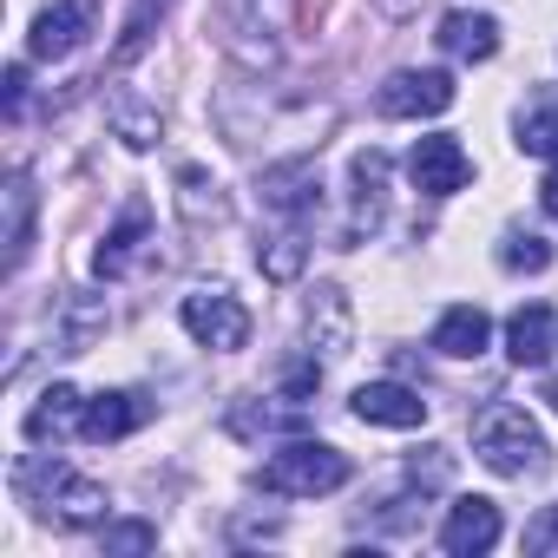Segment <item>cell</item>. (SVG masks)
Here are the masks:
<instances>
[{
	"instance_id": "obj_14",
	"label": "cell",
	"mask_w": 558,
	"mask_h": 558,
	"mask_svg": "<svg viewBox=\"0 0 558 558\" xmlns=\"http://www.w3.org/2000/svg\"><path fill=\"white\" fill-rule=\"evenodd\" d=\"M349 408H355V421H368V427H421V421H427V401H421L414 388H401V381H362Z\"/></svg>"
},
{
	"instance_id": "obj_18",
	"label": "cell",
	"mask_w": 558,
	"mask_h": 558,
	"mask_svg": "<svg viewBox=\"0 0 558 558\" xmlns=\"http://www.w3.org/2000/svg\"><path fill=\"white\" fill-rule=\"evenodd\" d=\"M106 119H112V132H119V138H125L132 151H151V145L165 138V112H158L151 99L125 93V86H119V93L106 99Z\"/></svg>"
},
{
	"instance_id": "obj_13",
	"label": "cell",
	"mask_w": 558,
	"mask_h": 558,
	"mask_svg": "<svg viewBox=\"0 0 558 558\" xmlns=\"http://www.w3.org/2000/svg\"><path fill=\"white\" fill-rule=\"evenodd\" d=\"M151 243V210H145V197H132L125 204V217L106 230V243L93 250V276H106V283H119V276L138 263V250Z\"/></svg>"
},
{
	"instance_id": "obj_29",
	"label": "cell",
	"mask_w": 558,
	"mask_h": 558,
	"mask_svg": "<svg viewBox=\"0 0 558 558\" xmlns=\"http://www.w3.org/2000/svg\"><path fill=\"white\" fill-rule=\"evenodd\" d=\"M21 106H27V66L14 60L8 66V119H21Z\"/></svg>"
},
{
	"instance_id": "obj_22",
	"label": "cell",
	"mask_w": 558,
	"mask_h": 558,
	"mask_svg": "<svg viewBox=\"0 0 558 558\" xmlns=\"http://www.w3.org/2000/svg\"><path fill=\"white\" fill-rule=\"evenodd\" d=\"M303 263H310L303 230H276V236H263V243H256V269L269 276V283H296Z\"/></svg>"
},
{
	"instance_id": "obj_27",
	"label": "cell",
	"mask_w": 558,
	"mask_h": 558,
	"mask_svg": "<svg viewBox=\"0 0 558 558\" xmlns=\"http://www.w3.org/2000/svg\"><path fill=\"white\" fill-rule=\"evenodd\" d=\"M99 545H106V551H151V545H158V525L125 519V525H106V532H99Z\"/></svg>"
},
{
	"instance_id": "obj_28",
	"label": "cell",
	"mask_w": 558,
	"mask_h": 558,
	"mask_svg": "<svg viewBox=\"0 0 558 558\" xmlns=\"http://www.w3.org/2000/svg\"><path fill=\"white\" fill-rule=\"evenodd\" d=\"M525 551H532V558H551V551H558V506H545V512L525 525Z\"/></svg>"
},
{
	"instance_id": "obj_12",
	"label": "cell",
	"mask_w": 558,
	"mask_h": 558,
	"mask_svg": "<svg viewBox=\"0 0 558 558\" xmlns=\"http://www.w3.org/2000/svg\"><path fill=\"white\" fill-rule=\"evenodd\" d=\"M151 421V401L138 395V388H106V395H93L86 401V421H80V434L86 440H125V434H138Z\"/></svg>"
},
{
	"instance_id": "obj_9",
	"label": "cell",
	"mask_w": 558,
	"mask_h": 558,
	"mask_svg": "<svg viewBox=\"0 0 558 558\" xmlns=\"http://www.w3.org/2000/svg\"><path fill=\"white\" fill-rule=\"evenodd\" d=\"M349 178H355V210H349V223H342V250L362 243V236L381 223V210H388V151H375V145L355 151Z\"/></svg>"
},
{
	"instance_id": "obj_24",
	"label": "cell",
	"mask_w": 558,
	"mask_h": 558,
	"mask_svg": "<svg viewBox=\"0 0 558 558\" xmlns=\"http://www.w3.org/2000/svg\"><path fill=\"white\" fill-rule=\"evenodd\" d=\"M178 210H184V223H223V197L197 165L178 171Z\"/></svg>"
},
{
	"instance_id": "obj_1",
	"label": "cell",
	"mask_w": 558,
	"mask_h": 558,
	"mask_svg": "<svg viewBox=\"0 0 558 558\" xmlns=\"http://www.w3.org/2000/svg\"><path fill=\"white\" fill-rule=\"evenodd\" d=\"M14 493H21V506H34L40 519H53L66 532H86V525H106L112 519L106 486L86 480V473H73L66 460H21L14 466Z\"/></svg>"
},
{
	"instance_id": "obj_7",
	"label": "cell",
	"mask_w": 558,
	"mask_h": 558,
	"mask_svg": "<svg viewBox=\"0 0 558 558\" xmlns=\"http://www.w3.org/2000/svg\"><path fill=\"white\" fill-rule=\"evenodd\" d=\"M408 178H414V191H427V197H453V191H466L473 158H466L460 138L434 132V138H421V145L408 151Z\"/></svg>"
},
{
	"instance_id": "obj_8",
	"label": "cell",
	"mask_w": 558,
	"mask_h": 558,
	"mask_svg": "<svg viewBox=\"0 0 558 558\" xmlns=\"http://www.w3.org/2000/svg\"><path fill=\"white\" fill-rule=\"evenodd\" d=\"M256 191L276 217H310V210H323V165L316 158H283V165L263 171Z\"/></svg>"
},
{
	"instance_id": "obj_5",
	"label": "cell",
	"mask_w": 558,
	"mask_h": 558,
	"mask_svg": "<svg viewBox=\"0 0 558 558\" xmlns=\"http://www.w3.org/2000/svg\"><path fill=\"white\" fill-rule=\"evenodd\" d=\"M453 80L447 73H421V66H401V73H388L381 80V93H375V112L381 119H440L447 106H453Z\"/></svg>"
},
{
	"instance_id": "obj_25",
	"label": "cell",
	"mask_w": 558,
	"mask_h": 558,
	"mask_svg": "<svg viewBox=\"0 0 558 558\" xmlns=\"http://www.w3.org/2000/svg\"><path fill=\"white\" fill-rule=\"evenodd\" d=\"M171 14V0H138V8H132V21H125V34H119V47H112V60L119 66H132L145 47H151V27Z\"/></svg>"
},
{
	"instance_id": "obj_16",
	"label": "cell",
	"mask_w": 558,
	"mask_h": 558,
	"mask_svg": "<svg viewBox=\"0 0 558 558\" xmlns=\"http://www.w3.org/2000/svg\"><path fill=\"white\" fill-rule=\"evenodd\" d=\"M486 342H493V323L473 303H453L434 323V355H447V362H473V355H486Z\"/></svg>"
},
{
	"instance_id": "obj_4",
	"label": "cell",
	"mask_w": 558,
	"mask_h": 558,
	"mask_svg": "<svg viewBox=\"0 0 558 558\" xmlns=\"http://www.w3.org/2000/svg\"><path fill=\"white\" fill-rule=\"evenodd\" d=\"M178 323H184V336H191L197 349H217V355H236V349L250 342V310H243L223 283L191 290V296L178 303Z\"/></svg>"
},
{
	"instance_id": "obj_6",
	"label": "cell",
	"mask_w": 558,
	"mask_h": 558,
	"mask_svg": "<svg viewBox=\"0 0 558 558\" xmlns=\"http://www.w3.org/2000/svg\"><path fill=\"white\" fill-rule=\"evenodd\" d=\"M99 8H106V0H53V8L34 21V34H27V53L34 60H73L93 40Z\"/></svg>"
},
{
	"instance_id": "obj_20",
	"label": "cell",
	"mask_w": 558,
	"mask_h": 558,
	"mask_svg": "<svg viewBox=\"0 0 558 558\" xmlns=\"http://www.w3.org/2000/svg\"><path fill=\"white\" fill-rule=\"evenodd\" d=\"M0 197H8V269H21L27 250H34V204H40V191H34L27 171H14Z\"/></svg>"
},
{
	"instance_id": "obj_11",
	"label": "cell",
	"mask_w": 558,
	"mask_h": 558,
	"mask_svg": "<svg viewBox=\"0 0 558 558\" xmlns=\"http://www.w3.org/2000/svg\"><path fill=\"white\" fill-rule=\"evenodd\" d=\"M440 545H447L453 558H480V551H493V545H499V506L480 499V493L453 499V506H447V525H440Z\"/></svg>"
},
{
	"instance_id": "obj_2",
	"label": "cell",
	"mask_w": 558,
	"mask_h": 558,
	"mask_svg": "<svg viewBox=\"0 0 558 558\" xmlns=\"http://www.w3.org/2000/svg\"><path fill=\"white\" fill-rule=\"evenodd\" d=\"M473 460L499 480H538L551 466V447L538 434V421L512 401H493L480 421H473Z\"/></svg>"
},
{
	"instance_id": "obj_21",
	"label": "cell",
	"mask_w": 558,
	"mask_h": 558,
	"mask_svg": "<svg viewBox=\"0 0 558 558\" xmlns=\"http://www.w3.org/2000/svg\"><path fill=\"white\" fill-rule=\"evenodd\" d=\"M519 151H525V158H558V86H545V93L519 112Z\"/></svg>"
},
{
	"instance_id": "obj_30",
	"label": "cell",
	"mask_w": 558,
	"mask_h": 558,
	"mask_svg": "<svg viewBox=\"0 0 558 558\" xmlns=\"http://www.w3.org/2000/svg\"><path fill=\"white\" fill-rule=\"evenodd\" d=\"M538 204H545V217H558V171H551V178L538 184Z\"/></svg>"
},
{
	"instance_id": "obj_10",
	"label": "cell",
	"mask_w": 558,
	"mask_h": 558,
	"mask_svg": "<svg viewBox=\"0 0 558 558\" xmlns=\"http://www.w3.org/2000/svg\"><path fill=\"white\" fill-rule=\"evenodd\" d=\"M303 329H310V355H323V362H342V355H349V342H355V316H349L342 283H316Z\"/></svg>"
},
{
	"instance_id": "obj_23",
	"label": "cell",
	"mask_w": 558,
	"mask_h": 558,
	"mask_svg": "<svg viewBox=\"0 0 558 558\" xmlns=\"http://www.w3.org/2000/svg\"><path fill=\"white\" fill-rule=\"evenodd\" d=\"M106 323H112V316H106L99 296H73V303H66V329H60V355H86V349L106 336Z\"/></svg>"
},
{
	"instance_id": "obj_31",
	"label": "cell",
	"mask_w": 558,
	"mask_h": 558,
	"mask_svg": "<svg viewBox=\"0 0 558 558\" xmlns=\"http://www.w3.org/2000/svg\"><path fill=\"white\" fill-rule=\"evenodd\" d=\"M545 401H551V408H558V381H545Z\"/></svg>"
},
{
	"instance_id": "obj_15",
	"label": "cell",
	"mask_w": 558,
	"mask_h": 558,
	"mask_svg": "<svg viewBox=\"0 0 558 558\" xmlns=\"http://www.w3.org/2000/svg\"><path fill=\"white\" fill-rule=\"evenodd\" d=\"M80 421H86V395H80L73 381H53V388L27 408V421H21V427H27V440H40V447H47V440H66Z\"/></svg>"
},
{
	"instance_id": "obj_19",
	"label": "cell",
	"mask_w": 558,
	"mask_h": 558,
	"mask_svg": "<svg viewBox=\"0 0 558 558\" xmlns=\"http://www.w3.org/2000/svg\"><path fill=\"white\" fill-rule=\"evenodd\" d=\"M506 355H512L519 368H538V362L551 355V310H545V303L512 310V323H506Z\"/></svg>"
},
{
	"instance_id": "obj_26",
	"label": "cell",
	"mask_w": 558,
	"mask_h": 558,
	"mask_svg": "<svg viewBox=\"0 0 558 558\" xmlns=\"http://www.w3.org/2000/svg\"><path fill=\"white\" fill-rule=\"evenodd\" d=\"M499 263L538 276V269H551V243H545L538 230H506V236H499Z\"/></svg>"
},
{
	"instance_id": "obj_3",
	"label": "cell",
	"mask_w": 558,
	"mask_h": 558,
	"mask_svg": "<svg viewBox=\"0 0 558 558\" xmlns=\"http://www.w3.org/2000/svg\"><path fill=\"white\" fill-rule=\"evenodd\" d=\"M349 480H355V466L329 440H290L283 453L263 460V493H276V499H323V493H342Z\"/></svg>"
},
{
	"instance_id": "obj_17",
	"label": "cell",
	"mask_w": 558,
	"mask_h": 558,
	"mask_svg": "<svg viewBox=\"0 0 558 558\" xmlns=\"http://www.w3.org/2000/svg\"><path fill=\"white\" fill-rule=\"evenodd\" d=\"M434 40H440L453 60H466V66H486V60L499 53V21H493V14H447Z\"/></svg>"
}]
</instances>
